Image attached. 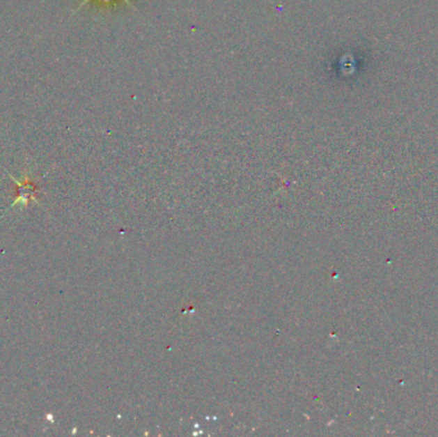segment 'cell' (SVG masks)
Masks as SVG:
<instances>
[{"mask_svg": "<svg viewBox=\"0 0 438 437\" xmlns=\"http://www.w3.org/2000/svg\"><path fill=\"white\" fill-rule=\"evenodd\" d=\"M88 1H90V0H84V1H82V3H81V4H80V7H79V8H77V10H79V9H80L81 7H84V6H85V4H88ZM97 1H103V3H109V1H114V0H97ZM123 1H125V3H126V4H128V6H130V7H132V8H134V9H137V8H136V7H134V4H132V3H131V1H130V0H123Z\"/></svg>", "mask_w": 438, "mask_h": 437, "instance_id": "6da1fadb", "label": "cell"}]
</instances>
